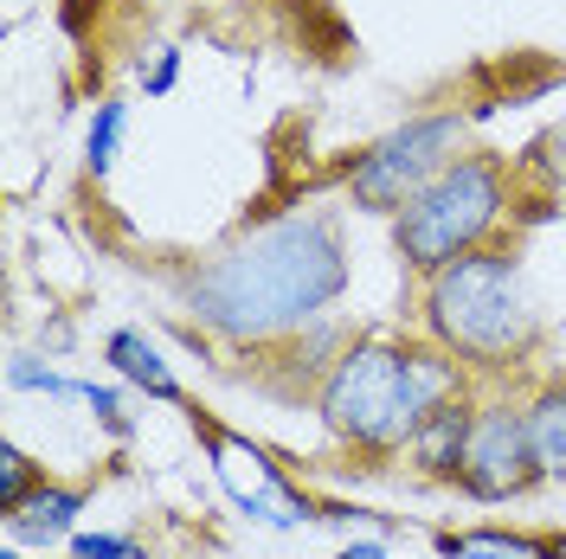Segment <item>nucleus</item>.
<instances>
[{
    "mask_svg": "<svg viewBox=\"0 0 566 559\" xmlns=\"http://www.w3.org/2000/svg\"><path fill=\"white\" fill-rule=\"evenodd\" d=\"M424 335L476 373H515L541 348V309L515 251H470L424 277Z\"/></svg>",
    "mask_w": 566,
    "mask_h": 559,
    "instance_id": "nucleus-3",
    "label": "nucleus"
},
{
    "mask_svg": "<svg viewBox=\"0 0 566 559\" xmlns=\"http://www.w3.org/2000/svg\"><path fill=\"white\" fill-rule=\"evenodd\" d=\"M458 483L470 502H515V495H528L541 483V456H534V437H528V405H515V399L476 405Z\"/></svg>",
    "mask_w": 566,
    "mask_h": 559,
    "instance_id": "nucleus-6",
    "label": "nucleus"
},
{
    "mask_svg": "<svg viewBox=\"0 0 566 559\" xmlns=\"http://www.w3.org/2000/svg\"><path fill=\"white\" fill-rule=\"evenodd\" d=\"M84 405H91V419L104 424L109 437H129V412H123V392H116V386H84Z\"/></svg>",
    "mask_w": 566,
    "mask_h": 559,
    "instance_id": "nucleus-16",
    "label": "nucleus"
},
{
    "mask_svg": "<svg viewBox=\"0 0 566 559\" xmlns=\"http://www.w3.org/2000/svg\"><path fill=\"white\" fill-rule=\"evenodd\" d=\"M193 431H200V444H207L212 483L232 495V508H239V515H251V521H264V527L316 521V515H310V502L283 483V470L271 463L264 444H251V437H239V431H226V424H212V419H193Z\"/></svg>",
    "mask_w": 566,
    "mask_h": 559,
    "instance_id": "nucleus-7",
    "label": "nucleus"
},
{
    "mask_svg": "<svg viewBox=\"0 0 566 559\" xmlns=\"http://www.w3.org/2000/svg\"><path fill=\"white\" fill-rule=\"evenodd\" d=\"M104 360L116 380H129L136 392H148V399H161V405H187V392H180L175 367H168V354L155 348L142 328H116L104 341Z\"/></svg>",
    "mask_w": 566,
    "mask_h": 559,
    "instance_id": "nucleus-8",
    "label": "nucleus"
},
{
    "mask_svg": "<svg viewBox=\"0 0 566 559\" xmlns=\"http://www.w3.org/2000/svg\"><path fill=\"white\" fill-rule=\"evenodd\" d=\"M463 399V360L444 354L438 341H392L367 335L328 360L316 386V412L328 437H342L354 451H406L438 405Z\"/></svg>",
    "mask_w": 566,
    "mask_h": 559,
    "instance_id": "nucleus-2",
    "label": "nucleus"
},
{
    "mask_svg": "<svg viewBox=\"0 0 566 559\" xmlns=\"http://www.w3.org/2000/svg\"><path fill=\"white\" fill-rule=\"evenodd\" d=\"M502 219H509V161L463 148L412 207L392 212V245L406 257V271L431 277V271L458 264L470 251H483Z\"/></svg>",
    "mask_w": 566,
    "mask_h": 559,
    "instance_id": "nucleus-4",
    "label": "nucleus"
},
{
    "mask_svg": "<svg viewBox=\"0 0 566 559\" xmlns=\"http://www.w3.org/2000/svg\"><path fill=\"white\" fill-rule=\"evenodd\" d=\"M39 483H45V470H39L33 456L20 451V444H0V515H7V508H20Z\"/></svg>",
    "mask_w": 566,
    "mask_h": 559,
    "instance_id": "nucleus-15",
    "label": "nucleus"
},
{
    "mask_svg": "<svg viewBox=\"0 0 566 559\" xmlns=\"http://www.w3.org/2000/svg\"><path fill=\"white\" fill-rule=\"evenodd\" d=\"M7 386H20V392H45V399H84V386L65 380L59 367H39L33 354H13V360H7Z\"/></svg>",
    "mask_w": 566,
    "mask_h": 559,
    "instance_id": "nucleus-14",
    "label": "nucleus"
},
{
    "mask_svg": "<svg viewBox=\"0 0 566 559\" xmlns=\"http://www.w3.org/2000/svg\"><path fill=\"white\" fill-rule=\"evenodd\" d=\"M444 559H566V540H534L515 527H476V534H438Z\"/></svg>",
    "mask_w": 566,
    "mask_h": 559,
    "instance_id": "nucleus-11",
    "label": "nucleus"
},
{
    "mask_svg": "<svg viewBox=\"0 0 566 559\" xmlns=\"http://www.w3.org/2000/svg\"><path fill=\"white\" fill-rule=\"evenodd\" d=\"M470 424H476V405H470V399H451V405H438V412L412 431L406 456L419 463L424 476H451V483H458L463 451H470Z\"/></svg>",
    "mask_w": 566,
    "mask_h": 559,
    "instance_id": "nucleus-9",
    "label": "nucleus"
},
{
    "mask_svg": "<svg viewBox=\"0 0 566 559\" xmlns=\"http://www.w3.org/2000/svg\"><path fill=\"white\" fill-rule=\"evenodd\" d=\"M463 136H470L463 109H424V116H406L399 129H387L380 141H367L348 168L354 212H374V219L406 212L463 155Z\"/></svg>",
    "mask_w": 566,
    "mask_h": 559,
    "instance_id": "nucleus-5",
    "label": "nucleus"
},
{
    "mask_svg": "<svg viewBox=\"0 0 566 559\" xmlns=\"http://www.w3.org/2000/svg\"><path fill=\"white\" fill-rule=\"evenodd\" d=\"M348 283L354 264L335 219L328 212H283L271 225L232 239L226 251H212L207 264H193L180 283V303L212 341L271 348V341L316 328L348 296Z\"/></svg>",
    "mask_w": 566,
    "mask_h": 559,
    "instance_id": "nucleus-1",
    "label": "nucleus"
},
{
    "mask_svg": "<svg viewBox=\"0 0 566 559\" xmlns=\"http://www.w3.org/2000/svg\"><path fill=\"white\" fill-rule=\"evenodd\" d=\"M123 129H129V104L123 97H104L97 116H91V136H84V168L104 180L116 168V155H123Z\"/></svg>",
    "mask_w": 566,
    "mask_h": 559,
    "instance_id": "nucleus-13",
    "label": "nucleus"
},
{
    "mask_svg": "<svg viewBox=\"0 0 566 559\" xmlns=\"http://www.w3.org/2000/svg\"><path fill=\"white\" fill-rule=\"evenodd\" d=\"M77 515H84V489L39 483L20 508H7V534L13 540H33V547H52V540H71L77 534Z\"/></svg>",
    "mask_w": 566,
    "mask_h": 559,
    "instance_id": "nucleus-10",
    "label": "nucleus"
},
{
    "mask_svg": "<svg viewBox=\"0 0 566 559\" xmlns=\"http://www.w3.org/2000/svg\"><path fill=\"white\" fill-rule=\"evenodd\" d=\"M71 559H142L129 534H71Z\"/></svg>",
    "mask_w": 566,
    "mask_h": 559,
    "instance_id": "nucleus-17",
    "label": "nucleus"
},
{
    "mask_svg": "<svg viewBox=\"0 0 566 559\" xmlns=\"http://www.w3.org/2000/svg\"><path fill=\"white\" fill-rule=\"evenodd\" d=\"M528 405V437L541 456V483H566V380H547Z\"/></svg>",
    "mask_w": 566,
    "mask_h": 559,
    "instance_id": "nucleus-12",
    "label": "nucleus"
},
{
    "mask_svg": "<svg viewBox=\"0 0 566 559\" xmlns=\"http://www.w3.org/2000/svg\"><path fill=\"white\" fill-rule=\"evenodd\" d=\"M175 84H180V52L175 45H155V65L142 59V91H148V97H168Z\"/></svg>",
    "mask_w": 566,
    "mask_h": 559,
    "instance_id": "nucleus-18",
    "label": "nucleus"
},
{
    "mask_svg": "<svg viewBox=\"0 0 566 559\" xmlns=\"http://www.w3.org/2000/svg\"><path fill=\"white\" fill-rule=\"evenodd\" d=\"M0 559H27V553H20V547H0ZM39 559H45V553H39Z\"/></svg>",
    "mask_w": 566,
    "mask_h": 559,
    "instance_id": "nucleus-20",
    "label": "nucleus"
},
{
    "mask_svg": "<svg viewBox=\"0 0 566 559\" xmlns=\"http://www.w3.org/2000/svg\"><path fill=\"white\" fill-rule=\"evenodd\" d=\"M335 559H387V547H380V540H354V547H342Z\"/></svg>",
    "mask_w": 566,
    "mask_h": 559,
    "instance_id": "nucleus-19",
    "label": "nucleus"
}]
</instances>
